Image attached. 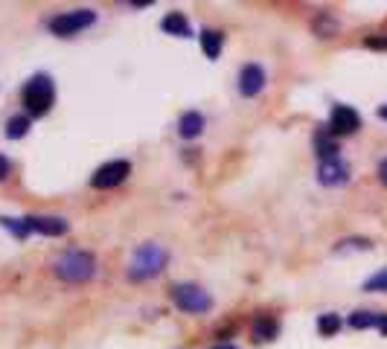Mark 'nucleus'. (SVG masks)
<instances>
[{
  "label": "nucleus",
  "instance_id": "0eeeda50",
  "mask_svg": "<svg viewBox=\"0 0 387 349\" xmlns=\"http://www.w3.org/2000/svg\"><path fill=\"white\" fill-rule=\"evenodd\" d=\"M128 175H132V163H128V160H108L93 172L90 187L93 189H114V187L123 184Z\"/></svg>",
  "mask_w": 387,
  "mask_h": 349
},
{
  "label": "nucleus",
  "instance_id": "f8f14e48",
  "mask_svg": "<svg viewBox=\"0 0 387 349\" xmlns=\"http://www.w3.org/2000/svg\"><path fill=\"white\" fill-rule=\"evenodd\" d=\"M160 29L166 32V36H175V38H187L189 36V21L184 12H169L164 21H160Z\"/></svg>",
  "mask_w": 387,
  "mask_h": 349
},
{
  "label": "nucleus",
  "instance_id": "6ab92c4d",
  "mask_svg": "<svg viewBox=\"0 0 387 349\" xmlns=\"http://www.w3.org/2000/svg\"><path fill=\"white\" fill-rule=\"evenodd\" d=\"M364 291H387V268L364 282Z\"/></svg>",
  "mask_w": 387,
  "mask_h": 349
},
{
  "label": "nucleus",
  "instance_id": "7ed1b4c3",
  "mask_svg": "<svg viewBox=\"0 0 387 349\" xmlns=\"http://www.w3.org/2000/svg\"><path fill=\"white\" fill-rule=\"evenodd\" d=\"M53 274L61 282H88L96 277V259L88 251H68L53 262Z\"/></svg>",
  "mask_w": 387,
  "mask_h": 349
},
{
  "label": "nucleus",
  "instance_id": "f03ea898",
  "mask_svg": "<svg viewBox=\"0 0 387 349\" xmlns=\"http://www.w3.org/2000/svg\"><path fill=\"white\" fill-rule=\"evenodd\" d=\"M166 262H169V254H166L164 245H157V242L140 245L134 251V256H132V265H128V279H134V282L155 279L166 268Z\"/></svg>",
  "mask_w": 387,
  "mask_h": 349
},
{
  "label": "nucleus",
  "instance_id": "9b49d317",
  "mask_svg": "<svg viewBox=\"0 0 387 349\" xmlns=\"http://www.w3.org/2000/svg\"><path fill=\"white\" fill-rule=\"evenodd\" d=\"M201 131H204V116L198 111H187L181 120H178V134L184 140H196Z\"/></svg>",
  "mask_w": 387,
  "mask_h": 349
},
{
  "label": "nucleus",
  "instance_id": "dca6fc26",
  "mask_svg": "<svg viewBox=\"0 0 387 349\" xmlns=\"http://www.w3.org/2000/svg\"><path fill=\"white\" fill-rule=\"evenodd\" d=\"M341 326H344V320L338 318V314H332V311L329 314H320V318H317V332L324 338H335L338 332H341Z\"/></svg>",
  "mask_w": 387,
  "mask_h": 349
},
{
  "label": "nucleus",
  "instance_id": "ddd939ff",
  "mask_svg": "<svg viewBox=\"0 0 387 349\" xmlns=\"http://www.w3.org/2000/svg\"><path fill=\"white\" fill-rule=\"evenodd\" d=\"M251 329H253V338H260V341H274L280 335V323H277V318H271V314H260Z\"/></svg>",
  "mask_w": 387,
  "mask_h": 349
},
{
  "label": "nucleus",
  "instance_id": "423d86ee",
  "mask_svg": "<svg viewBox=\"0 0 387 349\" xmlns=\"http://www.w3.org/2000/svg\"><path fill=\"white\" fill-rule=\"evenodd\" d=\"M96 24V12L93 9H76V12H61L56 18H50V32L53 36H76V32H82L88 26Z\"/></svg>",
  "mask_w": 387,
  "mask_h": 349
},
{
  "label": "nucleus",
  "instance_id": "f257e3e1",
  "mask_svg": "<svg viewBox=\"0 0 387 349\" xmlns=\"http://www.w3.org/2000/svg\"><path fill=\"white\" fill-rule=\"evenodd\" d=\"M12 236L26 239L29 233H38V236H64L70 230V222L61 219V215H24V219H0Z\"/></svg>",
  "mask_w": 387,
  "mask_h": 349
},
{
  "label": "nucleus",
  "instance_id": "b1692460",
  "mask_svg": "<svg viewBox=\"0 0 387 349\" xmlns=\"http://www.w3.org/2000/svg\"><path fill=\"white\" fill-rule=\"evenodd\" d=\"M379 178H381V184L387 187V160H381V166H379Z\"/></svg>",
  "mask_w": 387,
  "mask_h": 349
},
{
  "label": "nucleus",
  "instance_id": "412c9836",
  "mask_svg": "<svg viewBox=\"0 0 387 349\" xmlns=\"http://www.w3.org/2000/svg\"><path fill=\"white\" fill-rule=\"evenodd\" d=\"M364 44L373 47V49H387V38H367Z\"/></svg>",
  "mask_w": 387,
  "mask_h": 349
},
{
  "label": "nucleus",
  "instance_id": "a211bd4d",
  "mask_svg": "<svg viewBox=\"0 0 387 349\" xmlns=\"http://www.w3.org/2000/svg\"><path fill=\"white\" fill-rule=\"evenodd\" d=\"M379 323V314L373 311H356V314H349V326L352 329H373Z\"/></svg>",
  "mask_w": 387,
  "mask_h": 349
},
{
  "label": "nucleus",
  "instance_id": "39448f33",
  "mask_svg": "<svg viewBox=\"0 0 387 349\" xmlns=\"http://www.w3.org/2000/svg\"><path fill=\"white\" fill-rule=\"evenodd\" d=\"M172 303L178 306L181 311L204 314V311L213 309V297H210L201 286H196V282H181V286L172 288Z\"/></svg>",
  "mask_w": 387,
  "mask_h": 349
},
{
  "label": "nucleus",
  "instance_id": "2eb2a0df",
  "mask_svg": "<svg viewBox=\"0 0 387 349\" xmlns=\"http://www.w3.org/2000/svg\"><path fill=\"white\" fill-rule=\"evenodd\" d=\"M29 134V116L26 114H15L9 116V123H6V137L9 140H21Z\"/></svg>",
  "mask_w": 387,
  "mask_h": 349
},
{
  "label": "nucleus",
  "instance_id": "20e7f679",
  "mask_svg": "<svg viewBox=\"0 0 387 349\" xmlns=\"http://www.w3.org/2000/svg\"><path fill=\"white\" fill-rule=\"evenodd\" d=\"M21 99H24V105L32 116H44L47 111L53 108V99H56V88H53V79L47 76V73H38V76H32L24 91H21Z\"/></svg>",
  "mask_w": 387,
  "mask_h": 349
},
{
  "label": "nucleus",
  "instance_id": "4468645a",
  "mask_svg": "<svg viewBox=\"0 0 387 349\" xmlns=\"http://www.w3.org/2000/svg\"><path fill=\"white\" fill-rule=\"evenodd\" d=\"M221 47H224V32L221 29H204L201 32V49L207 53V59H219L221 56Z\"/></svg>",
  "mask_w": 387,
  "mask_h": 349
},
{
  "label": "nucleus",
  "instance_id": "393cba45",
  "mask_svg": "<svg viewBox=\"0 0 387 349\" xmlns=\"http://www.w3.org/2000/svg\"><path fill=\"white\" fill-rule=\"evenodd\" d=\"M379 116H381V120H387V105H381V108H379Z\"/></svg>",
  "mask_w": 387,
  "mask_h": 349
},
{
  "label": "nucleus",
  "instance_id": "aec40b11",
  "mask_svg": "<svg viewBox=\"0 0 387 349\" xmlns=\"http://www.w3.org/2000/svg\"><path fill=\"white\" fill-rule=\"evenodd\" d=\"M315 29H317V32H326V36H324V38H329V36H332V32L338 29V24H335V21L329 18V15H320V18L315 21Z\"/></svg>",
  "mask_w": 387,
  "mask_h": 349
},
{
  "label": "nucleus",
  "instance_id": "a878e982",
  "mask_svg": "<svg viewBox=\"0 0 387 349\" xmlns=\"http://www.w3.org/2000/svg\"><path fill=\"white\" fill-rule=\"evenodd\" d=\"M216 349H239V346H230V343H221V346H216Z\"/></svg>",
  "mask_w": 387,
  "mask_h": 349
},
{
  "label": "nucleus",
  "instance_id": "5701e85b",
  "mask_svg": "<svg viewBox=\"0 0 387 349\" xmlns=\"http://www.w3.org/2000/svg\"><path fill=\"white\" fill-rule=\"evenodd\" d=\"M6 175H9V160L0 155V178H6Z\"/></svg>",
  "mask_w": 387,
  "mask_h": 349
},
{
  "label": "nucleus",
  "instance_id": "1a4fd4ad",
  "mask_svg": "<svg viewBox=\"0 0 387 349\" xmlns=\"http://www.w3.org/2000/svg\"><path fill=\"white\" fill-rule=\"evenodd\" d=\"M262 88H265V70H262V64H256V61L245 64V68L239 70V93L251 99V96H260Z\"/></svg>",
  "mask_w": 387,
  "mask_h": 349
},
{
  "label": "nucleus",
  "instance_id": "4be33fe9",
  "mask_svg": "<svg viewBox=\"0 0 387 349\" xmlns=\"http://www.w3.org/2000/svg\"><path fill=\"white\" fill-rule=\"evenodd\" d=\"M376 329L381 332V335H387V314H379V323H376Z\"/></svg>",
  "mask_w": 387,
  "mask_h": 349
},
{
  "label": "nucleus",
  "instance_id": "f3484780",
  "mask_svg": "<svg viewBox=\"0 0 387 349\" xmlns=\"http://www.w3.org/2000/svg\"><path fill=\"white\" fill-rule=\"evenodd\" d=\"M315 148H317V157H320V160H332V157H338V143H335V140H326L324 134H317V137H315Z\"/></svg>",
  "mask_w": 387,
  "mask_h": 349
},
{
  "label": "nucleus",
  "instance_id": "9d476101",
  "mask_svg": "<svg viewBox=\"0 0 387 349\" xmlns=\"http://www.w3.org/2000/svg\"><path fill=\"white\" fill-rule=\"evenodd\" d=\"M317 180L324 187H341L349 180V166L341 157H332V160H320L317 166Z\"/></svg>",
  "mask_w": 387,
  "mask_h": 349
},
{
  "label": "nucleus",
  "instance_id": "6e6552de",
  "mask_svg": "<svg viewBox=\"0 0 387 349\" xmlns=\"http://www.w3.org/2000/svg\"><path fill=\"white\" fill-rule=\"evenodd\" d=\"M358 128H361V116H358L356 108H349V105H335V108H332L329 123H326V131H329V134L344 137V134H356Z\"/></svg>",
  "mask_w": 387,
  "mask_h": 349
}]
</instances>
